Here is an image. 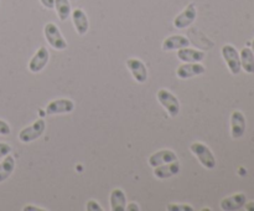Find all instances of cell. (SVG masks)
I'll use <instances>...</instances> for the list:
<instances>
[{
    "label": "cell",
    "mask_w": 254,
    "mask_h": 211,
    "mask_svg": "<svg viewBox=\"0 0 254 211\" xmlns=\"http://www.w3.org/2000/svg\"><path fill=\"white\" fill-rule=\"evenodd\" d=\"M190 150L195 154L196 158L202 164V166H205L206 169H215L216 158L212 151H211V149L206 144L196 141V143L191 144Z\"/></svg>",
    "instance_id": "1"
},
{
    "label": "cell",
    "mask_w": 254,
    "mask_h": 211,
    "mask_svg": "<svg viewBox=\"0 0 254 211\" xmlns=\"http://www.w3.org/2000/svg\"><path fill=\"white\" fill-rule=\"evenodd\" d=\"M156 98L160 102L161 106L166 109V112L169 113L170 117H176L180 113V102L176 98L175 94L171 93L170 91L165 88L159 89L158 93H156Z\"/></svg>",
    "instance_id": "2"
},
{
    "label": "cell",
    "mask_w": 254,
    "mask_h": 211,
    "mask_svg": "<svg viewBox=\"0 0 254 211\" xmlns=\"http://www.w3.org/2000/svg\"><path fill=\"white\" fill-rule=\"evenodd\" d=\"M44 34L47 42L50 44V46L54 47L55 50L62 51V50L67 49V41L64 40V37L62 36L59 27H57L54 22H47V24L45 25Z\"/></svg>",
    "instance_id": "3"
},
{
    "label": "cell",
    "mask_w": 254,
    "mask_h": 211,
    "mask_svg": "<svg viewBox=\"0 0 254 211\" xmlns=\"http://www.w3.org/2000/svg\"><path fill=\"white\" fill-rule=\"evenodd\" d=\"M45 128H46V123H45L44 119H37L31 126L25 127L24 129L20 131V141H22V143H30V141H36L37 138H40L42 136V133L45 132Z\"/></svg>",
    "instance_id": "4"
},
{
    "label": "cell",
    "mask_w": 254,
    "mask_h": 211,
    "mask_svg": "<svg viewBox=\"0 0 254 211\" xmlns=\"http://www.w3.org/2000/svg\"><path fill=\"white\" fill-rule=\"evenodd\" d=\"M221 52H222V57L223 60H225L226 64H227L228 70L231 71V73L232 74L240 73L242 67H241L240 54H238V51L236 50V47L232 46V45L227 44L222 47Z\"/></svg>",
    "instance_id": "5"
},
{
    "label": "cell",
    "mask_w": 254,
    "mask_h": 211,
    "mask_svg": "<svg viewBox=\"0 0 254 211\" xmlns=\"http://www.w3.org/2000/svg\"><path fill=\"white\" fill-rule=\"evenodd\" d=\"M197 16V10L193 2H190L178 16L174 19V26L176 29H186V27L190 26L193 21L196 20Z\"/></svg>",
    "instance_id": "6"
},
{
    "label": "cell",
    "mask_w": 254,
    "mask_h": 211,
    "mask_svg": "<svg viewBox=\"0 0 254 211\" xmlns=\"http://www.w3.org/2000/svg\"><path fill=\"white\" fill-rule=\"evenodd\" d=\"M206 72V69L200 62H192V64H184L176 70V76L181 79H189L192 77L200 76Z\"/></svg>",
    "instance_id": "7"
},
{
    "label": "cell",
    "mask_w": 254,
    "mask_h": 211,
    "mask_svg": "<svg viewBox=\"0 0 254 211\" xmlns=\"http://www.w3.org/2000/svg\"><path fill=\"white\" fill-rule=\"evenodd\" d=\"M74 109V102L68 98H60L50 102L46 107V113L49 116H55V114H64L71 113Z\"/></svg>",
    "instance_id": "8"
},
{
    "label": "cell",
    "mask_w": 254,
    "mask_h": 211,
    "mask_svg": "<svg viewBox=\"0 0 254 211\" xmlns=\"http://www.w3.org/2000/svg\"><path fill=\"white\" fill-rule=\"evenodd\" d=\"M50 60V52L45 46H41L29 62V70L32 73H39L45 69Z\"/></svg>",
    "instance_id": "9"
},
{
    "label": "cell",
    "mask_w": 254,
    "mask_h": 211,
    "mask_svg": "<svg viewBox=\"0 0 254 211\" xmlns=\"http://www.w3.org/2000/svg\"><path fill=\"white\" fill-rule=\"evenodd\" d=\"M127 67L133 74L134 79L139 83H145L148 79V70L145 64L139 59H129L127 60Z\"/></svg>",
    "instance_id": "10"
},
{
    "label": "cell",
    "mask_w": 254,
    "mask_h": 211,
    "mask_svg": "<svg viewBox=\"0 0 254 211\" xmlns=\"http://www.w3.org/2000/svg\"><path fill=\"white\" fill-rule=\"evenodd\" d=\"M176 160H178V155L173 150H170V149H161V150L156 151V153L151 154L149 156L148 163L151 168H155V166L173 163V161Z\"/></svg>",
    "instance_id": "11"
},
{
    "label": "cell",
    "mask_w": 254,
    "mask_h": 211,
    "mask_svg": "<svg viewBox=\"0 0 254 211\" xmlns=\"http://www.w3.org/2000/svg\"><path fill=\"white\" fill-rule=\"evenodd\" d=\"M246 132V117L241 111H233L231 114V136L233 139L243 137Z\"/></svg>",
    "instance_id": "12"
},
{
    "label": "cell",
    "mask_w": 254,
    "mask_h": 211,
    "mask_svg": "<svg viewBox=\"0 0 254 211\" xmlns=\"http://www.w3.org/2000/svg\"><path fill=\"white\" fill-rule=\"evenodd\" d=\"M246 195L243 193H237L235 195L227 196L221 201V209L225 211H235L240 210L245 206Z\"/></svg>",
    "instance_id": "13"
},
{
    "label": "cell",
    "mask_w": 254,
    "mask_h": 211,
    "mask_svg": "<svg viewBox=\"0 0 254 211\" xmlns=\"http://www.w3.org/2000/svg\"><path fill=\"white\" fill-rule=\"evenodd\" d=\"M72 20H73V25L76 27V31L79 36H83L87 34L89 29L88 17H87L86 12L82 9H74L72 11Z\"/></svg>",
    "instance_id": "14"
},
{
    "label": "cell",
    "mask_w": 254,
    "mask_h": 211,
    "mask_svg": "<svg viewBox=\"0 0 254 211\" xmlns=\"http://www.w3.org/2000/svg\"><path fill=\"white\" fill-rule=\"evenodd\" d=\"M190 46V41L186 36L183 35H173L164 40L163 50L164 51H175V50L184 49V47Z\"/></svg>",
    "instance_id": "15"
},
{
    "label": "cell",
    "mask_w": 254,
    "mask_h": 211,
    "mask_svg": "<svg viewBox=\"0 0 254 211\" xmlns=\"http://www.w3.org/2000/svg\"><path fill=\"white\" fill-rule=\"evenodd\" d=\"M180 171V164L179 161H173V163L163 164V165H159L154 168V175L158 179H169L171 176L176 175V174Z\"/></svg>",
    "instance_id": "16"
},
{
    "label": "cell",
    "mask_w": 254,
    "mask_h": 211,
    "mask_svg": "<svg viewBox=\"0 0 254 211\" xmlns=\"http://www.w3.org/2000/svg\"><path fill=\"white\" fill-rule=\"evenodd\" d=\"M178 57L183 62L186 64H192V62H201L205 59V52L198 51V50L190 49V47H184L178 50Z\"/></svg>",
    "instance_id": "17"
},
{
    "label": "cell",
    "mask_w": 254,
    "mask_h": 211,
    "mask_svg": "<svg viewBox=\"0 0 254 211\" xmlns=\"http://www.w3.org/2000/svg\"><path fill=\"white\" fill-rule=\"evenodd\" d=\"M111 209L112 211H126L127 196L122 189H114L111 193Z\"/></svg>",
    "instance_id": "18"
},
{
    "label": "cell",
    "mask_w": 254,
    "mask_h": 211,
    "mask_svg": "<svg viewBox=\"0 0 254 211\" xmlns=\"http://www.w3.org/2000/svg\"><path fill=\"white\" fill-rule=\"evenodd\" d=\"M241 59V67L245 70L247 73H254V54L252 49L250 47H243L240 54Z\"/></svg>",
    "instance_id": "19"
},
{
    "label": "cell",
    "mask_w": 254,
    "mask_h": 211,
    "mask_svg": "<svg viewBox=\"0 0 254 211\" xmlns=\"http://www.w3.org/2000/svg\"><path fill=\"white\" fill-rule=\"evenodd\" d=\"M15 169V159L10 154L4 156V160L0 163V183L6 180Z\"/></svg>",
    "instance_id": "20"
},
{
    "label": "cell",
    "mask_w": 254,
    "mask_h": 211,
    "mask_svg": "<svg viewBox=\"0 0 254 211\" xmlns=\"http://www.w3.org/2000/svg\"><path fill=\"white\" fill-rule=\"evenodd\" d=\"M55 9L61 21H66L71 15V4L68 0H55Z\"/></svg>",
    "instance_id": "21"
},
{
    "label": "cell",
    "mask_w": 254,
    "mask_h": 211,
    "mask_svg": "<svg viewBox=\"0 0 254 211\" xmlns=\"http://www.w3.org/2000/svg\"><path fill=\"white\" fill-rule=\"evenodd\" d=\"M166 209L169 211H193L192 206L185 204H169Z\"/></svg>",
    "instance_id": "22"
},
{
    "label": "cell",
    "mask_w": 254,
    "mask_h": 211,
    "mask_svg": "<svg viewBox=\"0 0 254 211\" xmlns=\"http://www.w3.org/2000/svg\"><path fill=\"white\" fill-rule=\"evenodd\" d=\"M11 133V128L5 121L0 119V136H9Z\"/></svg>",
    "instance_id": "23"
},
{
    "label": "cell",
    "mask_w": 254,
    "mask_h": 211,
    "mask_svg": "<svg viewBox=\"0 0 254 211\" xmlns=\"http://www.w3.org/2000/svg\"><path fill=\"white\" fill-rule=\"evenodd\" d=\"M10 153H11V146L7 143H0V159H2Z\"/></svg>",
    "instance_id": "24"
},
{
    "label": "cell",
    "mask_w": 254,
    "mask_h": 211,
    "mask_svg": "<svg viewBox=\"0 0 254 211\" xmlns=\"http://www.w3.org/2000/svg\"><path fill=\"white\" fill-rule=\"evenodd\" d=\"M86 209L88 211H102L103 210V209L101 208V206H99V204L97 203V201H94V200H89L88 203H87V206H86Z\"/></svg>",
    "instance_id": "25"
},
{
    "label": "cell",
    "mask_w": 254,
    "mask_h": 211,
    "mask_svg": "<svg viewBox=\"0 0 254 211\" xmlns=\"http://www.w3.org/2000/svg\"><path fill=\"white\" fill-rule=\"evenodd\" d=\"M40 2H41L42 6H45L46 9H54L55 7V0H40Z\"/></svg>",
    "instance_id": "26"
},
{
    "label": "cell",
    "mask_w": 254,
    "mask_h": 211,
    "mask_svg": "<svg viewBox=\"0 0 254 211\" xmlns=\"http://www.w3.org/2000/svg\"><path fill=\"white\" fill-rule=\"evenodd\" d=\"M126 210H128V211H139V210H140V208L138 206V204L131 203V204H129L128 206H127Z\"/></svg>",
    "instance_id": "27"
},
{
    "label": "cell",
    "mask_w": 254,
    "mask_h": 211,
    "mask_svg": "<svg viewBox=\"0 0 254 211\" xmlns=\"http://www.w3.org/2000/svg\"><path fill=\"white\" fill-rule=\"evenodd\" d=\"M44 211L46 210V209H41V208H36V206H25L24 208V211Z\"/></svg>",
    "instance_id": "28"
},
{
    "label": "cell",
    "mask_w": 254,
    "mask_h": 211,
    "mask_svg": "<svg viewBox=\"0 0 254 211\" xmlns=\"http://www.w3.org/2000/svg\"><path fill=\"white\" fill-rule=\"evenodd\" d=\"M246 206V210L247 211H254V201H251V203L245 204Z\"/></svg>",
    "instance_id": "29"
},
{
    "label": "cell",
    "mask_w": 254,
    "mask_h": 211,
    "mask_svg": "<svg viewBox=\"0 0 254 211\" xmlns=\"http://www.w3.org/2000/svg\"><path fill=\"white\" fill-rule=\"evenodd\" d=\"M252 51H253V54H254V39H253V41H252Z\"/></svg>",
    "instance_id": "30"
}]
</instances>
